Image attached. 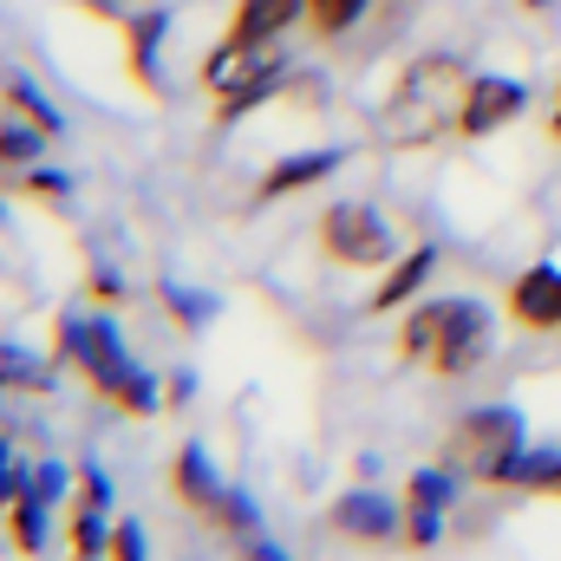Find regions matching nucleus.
I'll return each mask as SVG.
<instances>
[{
    "label": "nucleus",
    "instance_id": "24",
    "mask_svg": "<svg viewBox=\"0 0 561 561\" xmlns=\"http://www.w3.org/2000/svg\"><path fill=\"white\" fill-rule=\"evenodd\" d=\"M549 138L561 144V85H556V99H549Z\"/></svg>",
    "mask_w": 561,
    "mask_h": 561
},
{
    "label": "nucleus",
    "instance_id": "1",
    "mask_svg": "<svg viewBox=\"0 0 561 561\" xmlns=\"http://www.w3.org/2000/svg\"><path fill=\"white\" fill-rule=\"evenodd\" d=\"M463 92H470V66L457 53H424L399 72L386 112H379V138L392 150H419L437 144L444 131H457V112H463Z\"/></svg>",
    "mask_w": 561,
    "mask_h": 561
},
{
    "label": "nucleus",
    "instance_id": "16",
    "mask_svg": "<svg viewBox=\"0 0 561 561\" xmlns=\"http://www.w3.org/2000/svg\"><path fill=\"white\" fill-rule=\"evenodd\" d=\"M112 556V529H105V503H85L72 510V561H99Z\"/></svg>",
    "mask_w": 561,
    "mask_h": 561
},
{
    "label": "nucleus",
    "instance_id": "9",
    "mask_svg": "<svg viewBox=\"0 0 561 561\" xmlns=\"http://www.w3.org/2000/svg\"><path fill=\"white\" fill-rule=\"evenodd\" d=\"M450 510V470H412L405 483V549H437Z\"/></svg>",
    "mask_w": 561,
    "mask_h": 561
},
{
    "label": "nucleus",
    "instance_id": "20",
    "mask_svg": "<svg viewBox=\"0 0 561 561\" xmlns=\"http://www.w3.org/2000/svg\"><path fill=\"white\" fill-rule=\"evenodd\" d=\"M39 138H46V131H13V125H0V163H33Z\"/></svg>",
    "mask_w": 561,
    "mask_h": 561
},
{
    "label": "nucleus",
    "instance_id": "5",
    "mask_svg": "<svg viewBox=\"0 0 561 561\" xmlns=\"http://www.w3.org/2000/svg\"><path fill=\"white\" fill-rule=\"evenodd\" d=\"M170 496H176L183 510H196L203 523H216L229 542H242V536H262V516H255V503H249L236 483H222V477H216V463H209L196 444H183V450L170 457Z\"/></svg>",
    "mask_w": 561,
    "mask_h": 561
},
{
    "label": "nucleus",
    "instance_id": "21",
    "mask_svg": "<svg viewBox=\"0 0 561 561\" xmlns=\"http://www.w3.org/2000/svg\"><path fill=\"white\" fill-rule=\"evenodd\" d=\"M26 477H33V470H26V463H20V457L7 450V437H0V510H7V503H13V496L26 490Z\"/></svg>",
    "mask_w": 561,
    "mask_h": 561
},
{
    "label": "nucleus",
    "instance_id": "18",
    "mask_svg": "<svg viewBox=\"0 0 561 561\" xmlns=\"http://www.w3.org/2000/svg\"><path fill=\"white\" fill-rule=\"evenodd\" d=\"M373 0H307V26L313 33H327V39H340V33H353L359 26V13H366Z\"/></svg>",
    "mask_w": 561,
    "mask_h": 561
},
{
    "label": "nucleus",
    "instance_id": "2",
    "mask_svg": "<svg viewBox=\"0 0 561 561\" xmlns=\"http://www.w3.org/2000/svg\"><path fill=\"white\" fill-rule=\"evenodd\" d=\"M490 346H496V320H490L483 300H463V294L424 300V307L405 313V327H399V353L412 366H424V373H437V379L477 373L490 359Z\"/></svg>",
    "mask_w": 561,
    "mask_h": 561
},
{
    "label": "nucleus",
    "instance_id": "4",
    "mask_svg": "<svg viewBox=\"0 0 561 561\" xmlns=\"http://www.w3.org/2000/svg\"><path fill=\"white\" fill-rule=\"evenodd\" d=\"M529 450V424L510 405H477L450 424V470L477 477V483H503V470Z\"/></svg>",
    "mask_w": 561,
    "mask_h": 561
},
{
    "label": "nucleus",
    "instance_id": "14",
    "mask_svg": "<svg viewBox=\"0 0 561 561\" xmlns=\"http://www.w3.org/2000/svg\"><path fill=\"white\" fill-rule=\"evenodd\" d=\"M431 275H437V249H412V255H399V262L386 268V280L373 287V313H386V307H405V300H412V294H419Z\"/></svg>",
    "mask_w": 561,
    "mask_h": 561
},
{
    "label": "nucleus",
    "instance_id": "19",
    "mask_svg": "<svg viewBox=\"0 0 561 561\" xmlns=\"http://www.w3.org/2000/svg\"><path fill=\"white\" fill-rule=\"evenodd\" d=\"M7 105H13V112L33 125V131H46V138H59V131H66V125H59V112H53V105H46V99H39L26 79H7Z\"/></svg>",
    "mask_w": 561,
    "mask_h": 561
},
{
    "label": "nucleus",
    "instance_id": "10",
    "mask_svg": "<svg viewBox=\"0 0 561 561\" xmlns=\"http://www.w3.org/2000/svg\"><path fill=\"white\" fill-rule=\"evenodd\" d=\"M510 313L529 327V333H561V268L536 262L510 280Z\"/></svg>",
    "mask_w": 561,
    "mask_h": 561
},
{
    "label": "nucleus",
    "instance_id": "3",
    "mask_svg": "<svg viewBox=\"0 0 561 561\" xmlns=\"http://www.w3.org/2000/svg\"><path fill=\"white\" fill-rule=\"evenodd\" d=\"M59 353H66L72 373H79L85 386H99V399H112L118 412H131V419H150V412H157L163 392L150 386V373L125 353V340L112 333V320L66 313V320H59Z\"/></svg>",
    "mask_w": 561,
    "mask_h": 561
},
{
    "label": "nucleus",
    "instance_id": "12",
    "mask_svg": "<svg viewBox=\"0 0 561 561\" xmlns=\"http://www.w3.org/2000/svg\"><path fill=\"white\" fill-rule=\"evenodd\" d=\"M294 20H307V0H236V20H229L222 39H236V46H280V33Z\"/></svg>",
    "mask_w": 561,
    "mask_h": 561
},
{
    "label": "nucleus",
    "instance_id": "26",
    "mask_svg": "<svg viewBox=\"0 0 561 561\" xmlns=\"http://www.w3.org/2000/svg\"><path fill=\"white\" fill-rule=\"evenodd\" d=\"M125 7H131V0H125Z\"/></svg>",
    "mask_w": 561,
    "mask_h": 561
},
{
    "label": "nucleus",
    "instance_id": "7",
    "mask_svg": "<svg viewBox=\"0 0 561 561\" xmlns=\"http://www.w3.org/2000/svg\"><path fill=\"white\" fill-rule=\"evenodd\" d=\"M320 249L340 268H392L399 262V229L373 203H333L320 216Z\"/></svg>",
    "mask_w": 561,
    "mask_h": 561
},
{
    "label": "nucleus",
    "instance_id": "13",
    "mask_svg": "<svg viewBox=\"0 0 561 561\" xmlns=\"http://www.w3.org/2000/svg\"><path fill=\"white\" fill-rule=\"evenodd\" d=\"M340 163H346V150H300V157H280V163H268V176H262V196H294V190L333 176Z\"/></svg>",
    "mask_w": 561,
    "mask_h": 561
},
{
    "label": "nucleus",
    "instance_id": "6",
    "mask_svg": "<svg viewBox=\"0 0 561 561\" xmlns=\"http://www.w3.org/2000/svg\"><path fill=\"white\" fill-rule=\"evenodd\" d=\"M280 79H287V66H280L275 46H236V39H222L203 59V85L216 92V118L222 125L242 118L249 105H262L268 92H280Z\"/></svg>",
    "mask_w": 561,
    "mask_h": 561
},
{
    "label": "nucleus",
    "instance_id": "25",
    "mask_svg": "<svg viewBox=\"0 0 561 561\" xmlns=\"http://www.w3.org/2000/svg\"><path fill=\"white\" fill-rule=\"evenodd\" d=\"M523 7H529V13H542V7H556V0H523Z\"/></svg>",
    "mask_w": 561,
    "mask_h": 561
},
{
    "label": "nucleus",
    "instance_id": "23",
    "mask_svg": "<svg viewBox=\"0 0 561 561\" xmlns=\"http://www.w3.org/2000/svg\"><path fill=\"white\" fill-rule=\"evenodd\" d=\"M236 556H242V561H287L268 536H242V542H236Z\"/></svg>",
    "mask_w": 561,
    "mask_h": 561
},
{
    "label": "nucleus",
    "instance_id": "8",
    "mask_svg": "<svg viewBox=\"0 0 561 561\" xmlns=\"http://www.w3.org/2000/svg\"><path fill=\"white\" fill-rule=\"evenodd\" d=\"M529 105V92L510 79V72H470V92H463V112H457V138H490L503 125H516Z\"/></svg>",
    "mask_w": 561,
    "mask_h": 561
},
{
    "label": "nucleus",
    "instance_id": "11",
    "mask_svg": "<svg viewBox=\"0 0 561 561\" xmlns=\"http://www.w3.org/2000/svg\"><path fill=\"white\" fill-rule=\"evenodd\" d=\"M333 529H340V536H353V542H392V536H405V516H399L386 496L353 490V496H340V503H333Z\"/></svg>",
    "mask_w": 561,
    "mask_h": 561
},
{
    "label": "nucleus",
    "instance_id": "17",
    "mask_svg": "<svg viewBox=\"0 0 561 561\" xmlns=\"http://www.w3.org/2000/svg\"><path fill=\"white\" fill-rule=\"evenodd\" d=\"M157 33H163V13H131V20H125V39H131V72H138V85H157Z\"/></svg>",
    "mask_w": 561,
    "mask_h": 561
},
{
    "label": "nucleus",
    "instance_id": "15",
    "mask_svg": "<svg viewBox=\"0 0 561 561\" xmlns=\"http://www.w3.org/2000/svg\"><path fill=\"white\" fill-rule=\"evenodd\" d=\"M496 490H529V496H561V450H523Z\"/></svg>",
    "mask_w": 561,
    "mask_h": 561
},
{
    "label": "nucleus",
    "instance_id": "22",
    "mask_svg": "<svg viewBox=\"0 0 561 561\" xmlns=\"http://www.w3.org/2000/svg\"><path fill=\"white\" fill-rule=\"evenodd\" d=\"M112 561H144V529L125 516V523H112Z\"/></svg>",
    "mask_w": 561,
    "mask_h": 561
}]
</instances>
